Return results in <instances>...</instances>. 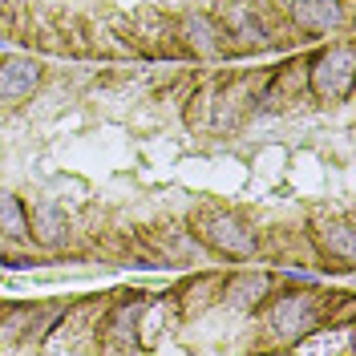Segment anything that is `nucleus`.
I'll use <instances>...</instances> for the list:
<instances>
[{"mask_svg":"<svg viewBox=\"0 0 356 356\" xmlns=\"http://www.w3.org/2000/svg\"><path fill=\"white\" fill-rule=\"evenodd\" d=\"M0 235L8 239H29V211L13 191H0Z\"/></svg>","mask_w":356,"mask_h":356,"instance_id":"9","label":"nucleus"},{"mask_svg":"<svg viewBox=\"0 0 356 356\" xmlns=\"http://www.w3.org/2000/svg\"><path fill=\"white\" fill-rule=\"evenodd\" d=\"M353 73H356V57H353V44L340 41L332 49H324L316 61H312V93L320 102H340L348 97L353 89Z\"/></svg>","mask_w":356,"mask_h":356,"instance_id":"1","label":"nucleus"},{"mask_svg":"<svg viewBox=\"0 0 356 356\" xmlns=\"http://www.w3.org/2000/svg\"><path fill=\"white\" fill-rule=\"evenodd\" d=\"M312 324H316V304L308 291H284L267 308V328L280 340H300L304 332H312Z\"/></svg>","mask_w":356,"mask_h":356,"instance_id":"3","label":"nucleus"},{"mask_svg":"<svg viewBox=\"0 0 356 356\" xmlns=\"http://www.w3.org/2000/svg\"><path fill=\"white\" fill-rule=\"evenodd\" d=\"M320 247L336 255V259H344V264H353V251H356V235L348 222H328L324 231H320Z\"/></svg>","mask_w":356,"mask_h":356,"instance_id":"10","label":"nucleus"},{"mask_svg":"<svg viewBox=\"0 0 356 356\" xmlns=\"http://www.w3.org/2000/svg\"><path fill=\"white\" fill-rule=\"evenodd\" d=\"M29 235L41 247H61L69 239V215L61 211V202L37 199L29 207Z\"/></svg>","mask_w":356,"mask_h":356,"instance_id":"5","label":"nucleus"},{"mask_svg":"<svg viewBox=\"0 0 356 356\" xmlns=\"http://www.w3.org/2000/svg\"><path fill=\"white\" fill-rule=\"evenodd\" d=\"M41 86V65L33 57H4L0 61V102H24Z\"/></svg>","mask_w":356,"mask_h":356,"instance_id":"6","label":"nucleus"},{"mask_svg":"<svg viewBox=\"0 0 356 356\" xmlns=\"http://www.w3.org/2000/svg\"><path fill=\"white\" fill-rule=\"evenodd\" d=\"M199 231H202V239L215 247L219 255H231V259H247V255H255V251H259L255 231H251L239 215L215 211V215H207V219H202Z\"/></svg>","mask_w":356,"mask_h":356,"instance_id":"2","label":"nucleus"},{"mask_svg":"<svg viewBox=\"0 0 356 356\" xmlns=\"http://www.w3.org/2000/svg\"><path fill=\"white\" fill-rule=\"evenodd\" d=\"M182 37H186V44H191L195 53H202V57H211V53L222 49V33L215 29V21L202 17V13H191V17L182 21Z\"/></svg>","mask_w":356,"mask_h":356,"instance_id":"7","label":"nucleus"},{"mask_svg":"<svg viewBox=\"0 0 356 356\" xmlns=\"http://www.w3.org/2000/svg\"><path fill=\"white\" fill-rule=\"evenodd\" d=\"M288 13L304 33H336L344 24V0H291Z\"/></svg>","mask_w":356,"mask_h":356,"instance_id":"4","label":"nucleus"},{"mask_svg":"<svg viewBox=\"0 0 356 356\" xmlns=\"http://www.w3.org/2000/svg\"><path fill=\"white\" fill-rule=\"evenodd\" d=\"M264 296H267V275H259V271H243V275H235L227 284V304H235L243 312L264 304Z\"/></svg>","mask_w":356,"mask_h":356,"instance_id":"8","label":"nucleus"}]
</instances>
